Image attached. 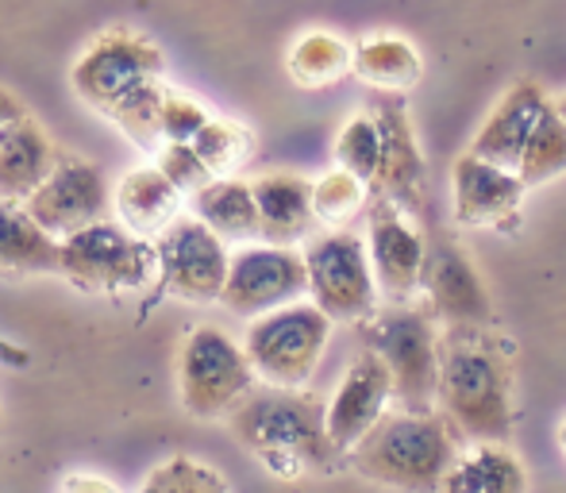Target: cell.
<instances>
[{
    "label": "cell",
    "mask_w": 566,
    "mask_h": 493,
    "mask_svg": "<svg viewBox=\"0 0 566 493\" xmlns=\"http://www.w3.org/2000/svg\"><path fill=\"white\" fill-rule=\"evenodd\" d=\"M436 405L462 440L505 443L513 436V344L490 328H448L436 339Z\"/></svg>",
    "instance_id": "1"
},
{
    "label": "cell",
    "mask_w": 566,
    "mask_h": 493,
    "mask_svg": "<svg viewBox=\"0 0 566 493\" xmlns=\"http://www.w3.org/2000/svg\"><path fill=\"white\" fill-rule=\"evenodd\" d=\"M235 440L266 466L274 479H301L313 471H332L339 455L324 432V405L305 389L254 386L228 417Z\"/></svg>",
    "instance_id": "2"
},
{
    "label": "cell",
    "mask_w": 566,
    "mask_h": 493,
    "mask_svg": "<svg viewBox=\"0 0 566 493\" xmlns=\"http://www.w3.org/2000/svg\"><path fill=\"white\" fill-rule=\"evenodd\" d=\"M462 455V436L443 412L394 409L347 451L363 479L401 493H440Z\"/></svg>",
    "instance_id": "3"
},
{
    "label": "cell",
    "mask_w": 566,
    "mask_h": 493,
    "mask_svg": "<svg viewBox=\"0 0 566 493\" xmlns=\"http://www.w3.org/2000/svg\"><path fill=\"white\" fill-rule=\"evenodd\" d=\"M332 339V321L313 301L270 308L251 316L243 332V352L254 378L274 389H305L324 359V347Z\"/></svg>",
    "instance_id": "4"
},
{
    "label": "cell",
    "mask_w": 566,
    "mask_h": 493,
    "mask_svg": "<svg viewBox=\"0 0 566 493\" xmlns=\"http://www.w3.org/2000/svg\"><path fill=\"white\" fill-rule=\"evenodd\" d=\"M59 274L74 290L97 293V297L139 293L158 282L155 243L132 235L116 220H97L59 240Z\"/></svg>",
    "instance_id": "5"
},
{
    "label": "cell",
    "mask_w": 566,
    "mask_h": 493,
    "mask_svg": "<svg viewBox=\"0 0 566 493\" xmlns=\"http://www.w3.org/2000/svg\"><path fill=\"white\" fill-rule=\"evenodd\" d=\"M358 324H363L366 352H374L386 363L397 409H432L436 378H440V359H436V339L440 336H436L432 313L417 305H394Z\"/></svg>",
    "instance_id": "6"
},
{
    "label": "cell",
    "mask_w": 566,
    "mask_h": 493,
    "mask_svg": "<svg viewBox=\"0 0 566 493\" xmlns=\"http://www.w3.org/2000/svg\"><path fill=\"white\" fill-rule=\"evenodd\" d=\"M254 386L259 378L247 363L243 344L231 332L217 328V324H197L189 332L178 355V389L189 417H231Z\"/></svg>",
    "instance_id": "7"
},
{
    "label": "cell",
    "mask_w": 566,
    "mask_h": 493,
    "mask_svg": "<svg viewBox=\"0 0 566 493\" xmlns=\"http://www.w3.org/2000/svg\"><path fill=\"white\" fill-rule=\"evenodd\" d=\"M308 277V293L313 305L336 321H366L378 313V285H374V270L366 259V243L347 228H332V232H313L301 251Z\"/></svg>",
    "instance_id": "8"
},
{
    "label": "cell",
    "mask_w": 566,
    "mask_h": 493,
    "mask_svg": "<svg viewBox=\"0 0 566 493\" xmlns=\"http://www.w3.org/2000/svg\"><path fill=\"white\" fill-rule=\"evenodd\" d=\"M163 82V51L139 31H105L70 66L74 93L101 116H113L135 90Z\"/></svg>",
    "instance_id": "9"
},
{
    "label": "cell",
    "mask_w": 566,
    "mask_h": 493,
    "mask_svg": "<svg viewBox=\"0 0 566 493\" xmlns=\"http://www.w3.org/2000/svg\"><path fill=\"white\" fill-rule=\"evenodd\" d=\"M155 259L158 282L170 297L189 301V305H217L224 293L231 246L189 212H181L155 240Z\"/></svg>",
    "instance_id": "10"
},
{
    "label": "cell",
    "mask_w": 566,
    "mask_h": 493,
    "mask_svg": "<svg viewBox=\"0 0 566 493\" xmlns=\"http://www.w3.org/2000/svg\"><path fill=\"white\" fill-rule=\"evenodd\" d=\"M23 212L46 235L66 240V235L82 232V228L97 224V220H108V212H113V189H108L101 166H93L82 155H62L59 150L51 174L23 201Z\"/></svg>",
    "instance_id": "11"
},
{
    "label": "cell",
    "mask_w": 566,
    "mask_h": 493,
    "mask_svg": "<svg viewBox=\"0 0 566 493\" xmlns=\"http://www.w3.org/2000/svg\"><path fill=\"white\" fill-rule=\"evenodd\" d=\"M308 277L301 251L274 243H243L228 262V282L220 305L239 316H262L270 308L305 301Z\"/></svg>",
    "instance_id": "12"
},
{
    "label": "cell",
    "mask_w": 566,
    "mask_h": 493,
    "mask_svg": "<svg viewBox=\"0 0 566 493\" xmlns=\"http://www.w3.org/2000/svg\"><path fill=\"white\" fill-rule=\"evenodd\" d=\"M366 259L374 270V285L386 301L405 305L420 290L424 274V235L409 220V212L397 209L386 197H374L366 212Z\"/></svg>",
    "instance_id": "13"
},
{
    "label": "cell",
    "mask_w": 566,
    "mask_h": 493,
    "mask_svg": "<svg viewBox=\"0 0 566 493\" xmlns=\"http://www.w3.org/2000/svg\"><path fill=\"white\" fill-rule=\"evenodd\" d=\"M424 243L428 246H424L420 285L428 290L432 316H443L448 328H490L493 321L490 293H485L482 274L467 259V251L448 232H436Z\"/></svg>",
    "instance_id": "14"
},
{
    "label": "cell",
    "mask_w": 566,
    "mask_h": 493,
    "mask_svg": "<svg viewBox=\"0 0 566 493\" xmlns=\"http://www.w3.org/2000/svg\"><path fill=\"white\" fill-rule=\"evenodd\" d=\"M370 116L381 135V158L370 193L386 197L405 212H417L424 204V158H420L417 135H412L409 108L397 93H381L370 105Z\"/></svg>",
    "instance_id": "15"
},
{
    "label": "cell",
    "mask_w": 566,
    "mask_h": 493,
    "mask_svg": "<svg viewBox=\"0 0 566 493\" xmlns=\"http://www.w3.org/2000/svg\"><path fill=\"white\" fill-rule=\"evenodd\" d=\"M394 405V386H389L386 363L374 352H363L339 378L332 401L324 405V432H328L332 451L343 459Z\"/></svg>",
    "instance_id": "16"
},
{
    "label": "cell",
    "mask_w": 566,
    "mask_h": 493,
    "mask_svg": "<svg viewBox=\"0 0 566 493\" xmlns=\"http://www.w3.org/2000/svg\"><path fill=\"white\" fill-rule=\"evenodd\" d=\"M259 209V240L274 246H297L316 232L313 181L290 170H270L251 181Z\"/></svg>",
    "instance_id": "17"
},
{
    "label": "cell",
    "mask_w": 566,
    "mask_h": 493,
    "mask_svg": "<svg viewBox=\"0 0 566 493\" xmlns=\"http://www.w3.org/2000/svg\"><path fill=\"white\" fill-rule=\"evenodd\" d=\"M454 181V220L459 224H501L516 217L524 201V181L516 170L482 162L474 155H462L451 170Z\"/></svg>",
    "instance_id": "18"
},
{
    "label": "cell",
    "mask_w": 566,
    "mask_h": 493,
    "mask_svg": "<svg viewBox=\"0 0 566 493\" xmlns=\"http://www.w3.org/2000/svg\"><path fill=\"white\" fill-rule=\"evenodd\" d=\"M113 212L116 224L127 228L139 240L155 243L174 220L186 212V197L166 181V174L150 166H135L113 186Z\"/></svg>",
    "instance_id": "19"
},
{
    "label": "cell",
    "mask_w": 566,
    "mask_h": 493,
    "mask_svg": "<svg viewBox=\"0 0 566 493\" xmlns=\"http://www.w3.org/2000/svg\"><path fill=\"white\" fill-rule=\"evenodd\" d=\"M552 101L544 97V90L532 82H521L497 101V108L490 113V120L482 124V132L474 135L467 155L482 158V162L505 166V170H516L521 162V150L528 143L532 127H536L539 116L547 113Z\"/></svg>",
    "instance_id": "20"
},
{
    "label": "cell",
    "mask_w": 566,
    "mask_h": 493,
    "mask_svg": "<svg viewBox=\"0 0 566 493\" xmlns=\"http://www.w3.org/2000/svg\"><path fill=\"white\" fill-rule=\"evenodd\" d=\"M59 147L46 135V127L31 113L15 116L0 132V201L23 204L39 189V181L51 174Z\"/></svg>",
    "instance_id": "21"
},
{
    "label": "cell",
    "mask_w": 566,
    "mask_h": 493,
    "mask_svg": "<svg viewBox=\"0 0 566 493\" xmlns=\"http://www.w3.org/2000/svg\"><path fill=\"white\" fill-rule=\"evenodd\" d=\"M189 204H193V217L228 246L259 243V209H254L251 181L212 178L209 186L189 197Z\"/></svg>",
    "instance_id": "22"
},
{
    "label": "cell",
    "mask_w": 566,
    "mask_h": 493,
    "mask_svg": "<svg viewBox=\"0 0 566 493\" xmlns=\"http://www.w3.org/2000/svg\"><path fill=\"white\" fill-rule=\"evenodd\" d=\"M0 274L35 277L59 274V240L46 235L23 204L0 201Z\"/></svg>",
    "instance_id": "23"
},
{
    "label": "cell",
    "mask_w": 566,
    "mask_h": 493,
    "mask_svg": "<svg viewBox=\"0 0 566 493\" xmlns=\"http://www.w3.org/2000/svg\"><path fill=\"white\" fill-rule=\"evenodd\" d=\"M440 493H528V474L505 443H478V451L459 455Z\"/></svg>",
    "instance_id": "24"
},
{
    "label": "cell",
    "mask_w": 566,
    "mask_h": 493,
    "mask_svg": "<svg viewBox=\"0 0 566 493\" xmlns=\"http://www.w3.org/2000/svg\"><path fill=\"white\" fill-rule=\"evenodd\" d=\"M350 70L378 93H409L420 82V54L401 35H370L355 46Z\"/></svg>",
    "instance_id": "25"
},
{
    "label": "cell",
    "mask_w": 566,
    "mask_h": 493,
    "mask_svg": "<svg viewBox=\"0 0 566 493\" xmlns=\"http://www.w3.org/2000/svg\"><path fill=\"white\" fill-rule=\"evenodd\" d=\"M350 54L355 46L343 43L332 31H305L290 46L285 66L301 90H324V85H336L343 74H350Z\"/></svg>",
    "instance_id": "26"
},
{
    "label": "cell",
    "mask_w": 566,
    "mask_h": 493,
    "mask_svg": "<svg viewBox=\"0 0 566 493\" xmlns=\"http://www.w3.org/2000/svg\"><path fill=\"white\" fill-rule=\"evenodd\" d=\"M189 147L197 150L212 178H235L254 155V135L251 127L239 120H224V116H209V124L189 139Z\"/></svg>",
    "instance_id": "27"
},
{
    "label": "cell",
    "mask_w": 566,
    "mask_h": 493,
    "mask_svg": "<svg viewBox=\"0 0 566 493\" xmlns=\"http://www.w3.org/2000/svg\"><path fill=\"white\" fill-rule=\"evenodd\" d=\"M566 174V124L555 113V105H547V113L539 116L532 127L528 143L521 150V162H516V178L524 186H544V181Z\"/></svg>",
    "instance_id": "28"
},
{
    "label": "cell",
    "mask_w": 566,
    "mask_h": 493,
    "mask_svg": "<svg viewBox=\"0 0 566 493\" xmlns=\"http://www.w3.org/2000/svg\"><path fill=\"white\" fill-rule=\"evenodd\" d=\"M366 181H358L355 174L347 170H328L324 178L313 181V217L316 224H328V228H343L347 220L358 217V209L366 204Z\"/></svg>",
    "instance_id": "29"
},
{
    "label": "cell",
    "mask_w": 566,
    "mask_h": 493,
    "mask_svg": "<svg viewBox=\"0 0 566 493\" xmlns=\"http://www.w3.org/2000/svg\"><path fill=\"white\" fill-rule=\"evenodd\" d=\"M163 93H166V82H150V85H143V90H135L132 97L108 116V120H113L135 147L147 150V155H158V147H163V132H158Z\"/></svg>",
    "instance_id": "30"
},
{
    "label": "cell",
    "mask_w": 566,
    "mask_h": 493,
    "mask_svg": "<svg viewBox=\"0 0 566 493\" xmlns=\"http://www.w3.org/2000/svg\"><path fill=\"white\" fill-rule=\"evenodd\" d=\"M378 158H381V135H378V124H374V116L370 113L350 116V120L343 124L339 139H336L339 170L355 174V178L366 181V189H370L374 174H378Z\"/></svg>",
    "instance_id": "31"
},
{
    "label": "cell",
    "mask_w": 566,
    "mask_h": 493,
    "mask_svg": "<svg viewBox=\"0 0 566 493\" xmlns=\"http://www.w3.org/2000/svg\"><path fill=\"white\" fill-rule=\"evenodd\" d=\"M139 493H228V482L201 459L174 455L147 474Z\"/></svg>",
    "instance_id": "32"
},
{
    "label": "cell",
    "mask_w": 566,
    "mask_h": 493,
    "mask_svg": "<svg viewBox=\"0 0 566 493\" xmlns=\"http://www.w3.org/2000/svg\"><path fill=\"white\" fill-rule=\"evenodd\" d=\"M209 108L193 97V93H181L166 85L163 93V108H158V132L163 143H189L205 124H209Z\"/></svg>",
    "instance_id": "33"
},
{
    "label": "cell",
    "mask_w": 566,
    "mask_h": 493,
    "mask_svg": "<svg viewBox=\"0 0 566 493\" xmlns=\"http://www.w3.org/2000/svg\"><path fill=\"white\" fill-rule=\"evenodd\" d=\"M155 166L166 174V181H170L186 201L197 193V189H205L212 181L209 166L197 158V150L189 147V143H163L155 155Z\"/></svg>",
    "instance_id": "34"
},
{
    "label": "cell",
    "mask_w": 566,
    "mask_h": 493,
    "mask_svg": "<svg viewBox=\"0 0 566 493\" xmlns=\"http://www.w3.org/2000/svg\"><path fill=\"white\" fill-rule=\"evenodd\" d=\"M62 493H119L113 482L97 479V474H70Z\"/></svg>",
    "instance_id": "35"
},
{
    "label": "cell",
    "mask_w": 566,
    "mask_h": 493,
    "mask_svg": "<svg viewBox=\"0 0 566 493\" xmlns=\"http://www.w3.org/2000/svg\"><path fill=\"white\" fill-rule=\"evenodd\" d=\"M23 113H28V108L20 105V97H15L12 90H0V132H4V127Z\"/></svg>",
    "instance_id": "36"
},
{
    "label": "cell",
    "mask_w": 566,
    "mask_h": 493,
    "mask_svg": "<svg viewBox=\"0 0 566 493\" xmlns=\"http://www.w3.org/2000/svg\"><path fill=\"white\" fill-rule=\"evenodd\" d=\"M0 363H8V367H28L31 355L20 352L15 344H8V339H0Z\"/></svg>",
    "instance_id": "37"
},
{
    "label": "cell",
    "mask_w": 566,
    "mask_h": 493,
    "mask_svg": "<svg viewBox=\"0 0 566 493\" xmlns=\"http://www.w3.org/2000/svg\"><path fill=\"white\" fill-rule=\"evenodd\" d=\"M555 113H559V116H563V124H566V97L559 101V105H555Z\"/></svg>",
    "instance_id": "38"
},
{
    "label": "cell",
    "mask_w": 566,
    "mask_h": 493,
    "mask_svg": "<svg viewBox=\"0 0 566 493\" xmlns=\"http://www.w3.org/2000/svg\"><path fill=\"white\" fill-rule=\"evenodd\" d=\"M559 443H563V451H566V420L559 424Z\"/></svg>",
    "instance_id": "39"
}]
</instances>
